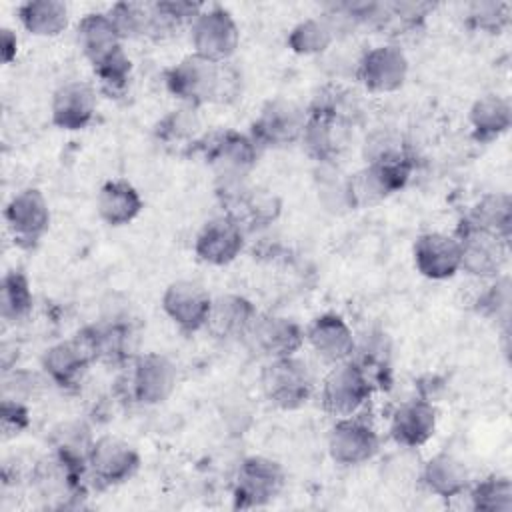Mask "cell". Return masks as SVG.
<instances>
[{"instance_id":"obj_28","label":"cell","mask_w":512,"mask_h":512,"mask_svg":"<svg viewBox=\"0 0 512 512\" xmlns=\"http://www.w3.org/2000/svg\"><path fill=\"white\" fill-rule=\"evenodd\" d=\"M76 42L92 68L124 48V40L108 12L84 14L76 26Z\"/></svg>"},{"instance_id":"obj_27","label":"cell","mask_w":512,"mask_h":512,"mask_svg":"<svg viewBox=\"0 0 512 512\" xmlns=\"http://www.w3.org/2000/svg\"><path fill=\"white\" fill-rule=\"evenodd\" d=\"M202 136V122L196 108L184 104L164 114L154 126L156 142L168 152L182 156H192Z\"/></svg>"},{"instance_id":"obj_31","label":"cell","mask_w":512,"mask_h":512,"mask_svg":"<svg viewBox=\"0 0 512 512\" xmlns=\"http://www.w3.org/2000/svg\"><path fill=\"white\" fill-rule=\"evenodd\" d=\"M472 138L480 144H490L508 132L512 122V108L508 98L500 94H486L474 100L468 112Z\"/></svg>"},{"instance_id":"obj_16","label":"cell","mask_w":512,"mask_h":512,"mask_svg":"<svg viewBox=\"0 0 512 512\" xmlns=\"http://www.w3.org/2000/svg\"><path fill=\"white\" fill-rule=\"evenodd\" d=\"M356 76L372 94L396 92L408 78V58L396 44L374 46L362 54Z\"/></svg>"},{"instance_id":"obj_8","label":"cell","mask_w":512,"mask_h":512,"mask_svg":"<svg viewBox=\"0 0 512 512\" xmlns=\"http://www.w3.org/2000/svg\"><path fill=\"white\" fill-rule=\"evenodd\" d=\"M370 396L372 380L352 358L334 364L320 386L322 410L334 418L358 414Z\"/></svg>"},{"instance_id":"obj_34","label":"cell","mask_w":512,"mask_h":512,"mask_svg":"<svg viewBox=\"0 0 512 512\" xmlns=\"http://www.w3.org/2000/svg\"><path fill=\"white\" fill-rule=\"evenodd\" d=\"M202 4L186 0H158L152 2V40H166L178 30L192 26L194 18L202 12Z\"/></svg>"},{"instance_id":"obj_13","label":"cell","mask_w":512,"mask_h":512,"mask_svg":"<svg viewBox=\"0 0 512 512\" xmlns=\"http://www.w3.org/2000/svg\"><path fill=\"white\" fill-rule=\"evenodd\" d=\"M6 228L14 244L22 250H34L50 228V206L42 190L22 188L4 208Z\"/></svg>"},{"instance_id":"obj_5","label":"cell","mask_w":512,"mask_h":512,"mask_svg":"<svg viewBox=\"0 0 512 512\" xmlns=\"http://www.w3.org/2000/svg\"><path fill=\"white\" fill-rule=\"evenodd\" d=\"M260 388L272 406L280 410H298L310 400L314 378L304 360L286 356L268 360L260 372Z\"/></svg>"},{"instance_id":"obj_19","label":"cell","mask_w":512,"mask_h":512,"mask_svg":"<svg viewBox=\"0 0 512 512\" xmlns=\"http://www.w3.org/2000/svg\"><path fill=\"white\" fill-rule=\"evenodd\" d=\"M88 346L94 364L128 366L136 356V332L120 320H104L76 332Z\"/></svg>"},{"instance_id":"obj_6","label":"cell","mask_w":512,"mask_h":512,"mask_svg":"<svg viewBox=\"0 0 512 512\" xmlns=\"http://www.w3.org/2000/svg\"><path fill=\"white\" fill-rule=\"evenodd\" d=\"M286 484V472L280 462L266 456H248L240 462L234 484V508H262L274 502Z\"/></svg>"},{"instance_id":"obj_3","label":"cell","mask_w":512,"mask_h":512,"mask_svg":"<svg viewBox=\"0 0 512 512\" xmlns=\"http://www.w3.org/2000/svg\"><path fill=\"white\" fill-rule=\"evenodd\" d=\"M216 196L222 214L230 216L244 232H256L272 226L282 212V200L264 186H254L248 178H216Z\"/></svg>"},{"instance_id":"obj_24","label":"cell","mask_w":512,"mask_h":512,"mask_svg":"<svg viewBox=\"0 0 512 512\" xmlns=\"http://www.w3.org/2000/svg\"><path fill=\"white\" fill-rule=\"evenodd\" d=\"M436 408L426 398L400 402L390 416V436L398 446L420 448L436 432Z\"/></svg>"},{"instance_id":"obj_9","label":"cell","mask_w":512,"mask_h":512,"mask_svg":"<svg viewBox=\"0 0 512 512\" xmlns=\"http://www.w3.org/2000/svg\"><path fill=\"white\" fill-rule=\"evenodd\" d=\"M126 396L142 406L166 402L178 384L176 364L160 352H142L130 362Z\"/></svg>"},{"instance_id":"obj_23","label":"cell","mask_w":512,"mask_h":512,"mask_svg":"<svg viewBox=\"0 0 512 512\" xmlns=\"http://www.w3.org/2000/svg\"><path fill=\"white\" fill-rule=\"evenodd\" d=\"M416 270L428 280H448L460 272V244L454 234L424 232L412 246Z\"/></svg>"},{"instance_id":"obj_12","label":"cell","mask_w":512,"mask_h":512,"mask_svg":"<svg viewBox=\"0 0 512 512\" xmlns=\"http://www.w3.org/2000/svg\"><path fill=\"white\" fill-rule=\"evenodd\" d=\"M306 110L288 98H272L262 104L250 124V138L260 150L286 148L302 138Z\"/></svg>"},{"instance_id":"obj_1","label":"cell","mask_w":512,"mask_h":512,"mask_svg":"<svg viewBox=\"0 0 512 512\" xmlns=\"http://www.w3.org/2000/svg\"><path fill=\"white\" fill-rule=\"evenodd\" d=\"M240 72L230 64H216L196 54H188L164 72L168 92L184 106L228 104L240 94Z\"/></svg>"},{"instance_id":"obj_37","label":"cell","mask_w":512,"mask_h":512,"mask_svg":"<svg viewBox=\"0 0 512 512\" xmlns=\"http://www.w3.org/2000/svg\"><path fill=\"white\" fill-rule=\"evenodd\" d=\"M108 16L122 40H152V2H116L110 6Z\"/></svg>"},{"instance_id":"obj_32","label":"cell","mask_w":512,"mask_h":512,"mask_svg":"<svg viewBox=\"0 0 512 512\" xmlns=\"http://www.w3.org/2000/svg\"><path fill=\"white\" fill-rule=\"evenodd\" d=\"M18 20L32 36L52 38L68 28L70 12L60 0H28L18 6Z\"/></svg>"},{"instance_id":"obj_42","label":"cell","mask_w":512,"mask_h":512,"mask_svg":"<svg viewBox=\"0 0 512 512\" xmlns=\"http://www.w3.org/2000/svg\"><path fill=\"white\" fill-rule=\"evenodd\" d=\"M0 422H2L4 438H14V436L22 434L30 426V412H28L26 402L2 396Z\"/></svg>"},{"instance_id":"obj_30","label":"cell","mask_w":512,"mask_h":512,"mask_svg":"<svg viewBox=\"0 0 512 512\" xmlns=\"http://www.w3.org/2000/svg\"><path fill=\"white\" fill-rule=\"evenodd\" d=\"M422 482L428 488V492L448 500L468 490L470 472L458 456L450 452H438L424 464Z\"/></svg>"},{"instance_id":"obj_4","label":"cell","mask_w":512,"mask_h":512,"mask_svg":"<svg viewBox=\"0 0 512 512\" xmlns=\"http://www.w3.org/2000/svg\"><path fill=\"white\" fill-rule=\"evenodd\" d=\"M194 154H200L216 172V178H248L258 162L260 148L250 134L234 128H220L204 132Z\"/></svg>"},{"instance_id":"obj_43","label":"cell","mask_w":512,"mask_h":512,"mask_svg":"<svg viewBox=\"0 0 512 512\" xmlns=\"http://www.w3.org/2000/svg\"><path fill=\"white\" fill-rule=\"evenodd\" d=\"M0 52H2V62L10 64L16 58L18 52V38L16 32L10 28H2V38H0Z\"/></svg>"},{"instance_id":"obj_2","label":"cell","mask_w":512,"mask_h":512,"mask_svg":"<svg viewBox=\"0 0 512 512\" xmlns=\"http://www.w3.org/2000/svg\"><path fill=\"white\" fill-rule=\"evenodd\" d=\"M414 170V158L408 152L366 160L354 174L346 176L348 208L374 206L406 188Z\"/></svg>"},{"instance_id":"obj_39","label":"cell","mask_w":512,"mask_h":512,"mask_svg":"<svg viewBox=\"0 0 512 512\" xmlns=\"http://www.w3.org/2000/svg\"><path fill=\"white\" fill-rule=\"evenodd\" d=\"M466 26L484 34H502L512 20L510 2L482 0L466 6Z\"/></svg>"},{"instance_id":"obj_11","label":"cell","mask_w":512,"mask_h":512,"mask_svg":"<svg viewBox=\"0 0 512 512\" xmlns=\"http://www.w3.org/2000/svg\"><path fill=\"white\" fill-rule=\"evenodd\" d=\"M190 44L192 54L204 60L216 64L230 62L240 44L238 24L222 6L202 8L190 26Z\"/></svg>"},{"instance_id":"obj_18","label":"cell","mask_w":512,"mask_h":512,"mask_svg":"<svg viewBox=\"0 0 512 512\" xmlns=\"http://www.w3.org/2000/svg\"><path fill=\"white\" fill-rule=\"evenodd\" d=\"M244 340L266 360H276L296 356L306 340V332L288 316L258 314Z\"/></svg>"},{"instance_id":"obj_38","label":"cell","mask_w":512,"mask_h":512,"mask_svg":"<svg viewBox=\"0 0 512 512\" xmlns=\"http://www.w3.org/2000/svg\"><path fill=\"white\" fill-rule=\"evenodd\" d=\"M470 506L478 512H510L512 482L508 476L490 474L470 490Z\"/></svg>"},{"instance_id":"obj_40","label":"cell","mask_w":512,"mask_h":512,"mask_svg":"<svg viewBox=\"0 0 512 512\" xmlns=\"http://www.w3.org/2000/svg\"><path fill=\"white\" fill-rule=\"evenodd\" d=\"M92 70H94V76L98 78L100 90L108 98H116V96H122L128 88V82L132 76V60L126 54V50L120 48L110 58L94 66Z\"/></svg>"},{"instance_id":"obj_7","label":"cell","mask_w":512,"mask_h":512,"mask_svg":"<svg viewBox=\"0 0 512 512\" xmlns=\"http://www.w3.org/2000/svg\"><path fill=\"white\" fill-rule=\"evenodd\" d=\"M460 244V270L480 280H492L502 274L508 260V240L474 226L466 218L454 232Z\"/></svg>"},{"instance_id":"obj_29","label":"cell","mask_w":512,"mask_h":512,"mask_svg":"<svg viewBox=\"0 0 512 512\" xmlns=\"http://www.w3.org/2000/svg\"><path fill=\"white\" fill-rule=\"evenodd\" d=\"M144 202L140 192L128 180H108L96 196V210L102 222L112 228L126 226L138 218Z\"/></svg>"},{"instance_id":"obj_15","label":"cell","mask_w":512,"mask_h":512,"mask_svg":"<svg viewBox=\"0 0 512 512\" xmlns=\"http://www.w3.org/2000/svg\"><path fill=\"white\" fill-rule=\"evenodd\" d=\"M378 432L358 414L336 418L328 434V454L340 466H360L376 456Z\"/></svg>"},{"instance_id":"obj_10","label":"cell","mask_w":512,"mask_h":512,"mask_svg":"<svg viewBox=\"0 0 512 512\" xmlns=\"http://www.w3.org/2000/svg\"><path fill=\"white\" fill-rule=\"evenodd\" d=\"M354 124L322 108H306V124L300 144L320 166H334L348 150Z\"/></svg>"},{"instance_id":"obj_14","label":"cell","mask_w":512,"mask_h":512,"mask_svg":"<svg viewBox=\"0 0 512 512\" xmlns=\"http://www.w3.org/2000/svg\"><path fill=\"white\" fill-rule=\"evenodd\" d=\"M140 468L138 450L118 436H100L88 452V476L98 488L128 482Z\"/></svg>"},{"instance_id":"obj_36","label":"cell","mask_w":512,"mask_h":512,"mask_svg":"<svg viewBox=\"0 0 512 512\" xmlns=\"http://www.w3.org/2000/svg\"><path fill=\"white\" fill-rule=\"evenodd\" d=\"M334 38L336 34L324 16H312L292 26L286 44L298 56H318L332 46Z\"/></svg>"},{"instance_id":"obj_25","label":"cell","mask_w":512,"mask_h":512,"mask_svg":"<svg viewBox=\"0 0 512 512\" xmlns=\"http://www.w3.org/2000/svg\"><path fill=\"white\" fill-rule=\"evenodd\" d=\"M312 350L330 364L346 362L356 352V338L348 322L336 312H324L312 320L306 330Z\"/></svg>"},{"instance_id":"obj_33","label":"cell","mask_w":512,"mask_h":512,"mask_svg":"<svg viewBox=\"0 0 512 512\" xmlns=\"http://www.w3.org/2000/svg\"><path fill=\"white\" fill-rule=\"evenodd\" d=\"M478 228H484L504 240L510 242L512 232V200L506 192H490L484 194L464 216Z\"/></svg>"},{"instance_id":"obj_35","label":"cell","mask_w":512,"mask_h":512,"mask_svg":"<svg viewBox=\"0 0 512 512\" xmlns=\"http://www.w3.org/2000/svg\"><path fill=\"white\" fill-rule=\"evenodd\" d=\"M34 296L28 276L14 268L2 276L0 282V316L8 324L22 322L32 312Z\"/></svg>"},{"instance_id":"obj_17","label":"cell","mask_w":512,"mask_h":512,"mask_svg":"<svg viewBox=\"0 0 512 512\" xmlns=\"http://www.w3.org/2000/svg\"><path fill=\"white\" fill-rule=\"evenodd\" d=\"M212 296L194 280H174L162 294V310L178 330L194 334L206 328Z\"/></svg>"},{"instance_id":"obj_26","label":"cell","mask_w":512,"mask_h":512,"mask_svg":"<svg viewBox=\"0 0 512 512\" xmlns=\"http://www.w3.org/2000/svg\"><path fill=\"white\" fill-rule=\"evenodd\" d=\"M258 316L256 306L242 294H220L212 298L206 328L216 340H244Z\"/></svg>"},{"instance_id":"obj_21","label":"cell","mask_w":512,"mask_h":512,"mask_svg":"<svg viewBox=\"0 0 512 512\" xmlns=\"http://www.w3.org/2000/svg\"><path fill=\"white\" fill-rule=\"evenodd\" d=\"M246 232L230 216L220 214L202 224L194 238V254L210 266H226L244 250Z\"/></svg>"},{"instance_id":"obj_41","label":"cell","mask_w":512,"mask_h":512,"mask_svg":"<svg viewBox=\"0 0 512 512\" xmlns=\"http://www.w3.org/2000/svg\"><path fill=\"white\" fill-rule=\"evenodd\" d=\"M476 312L508 324L510 314V280L508 276L492 278V284L476 300Z\"/></svg>"},{"instance_id":"obj_22","label":"cell","mask_w":512,"mask_h":512,"mask_svg":"<svg viewBox=\"0 0 512 512\" xmlns=\"http://www.w3.org/2000/svg\"><path fill=\"white\" fill-rule=\"evenodd\" d=\"M98 98L92 84L82 80L64 82L56 88L50 102L52 124L66 132L84 130L96 114Z\"/></svg>"},{"instance_id":"obj_20","label":"cell","mask_w":512,"mask_h":512,"mask_svg":"<svg viewBox=\"0 0 512 512\" xmlns=\"http://www.w3.org/2000/svg\"><path fill=\"white\" fill-rule=\"evenodd\" d=\"M92 364L94 358L78 334L52 344L42 354V370L46 378L66 392L80 388Z\"/></svg>"}]
</instances>
